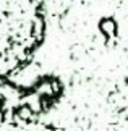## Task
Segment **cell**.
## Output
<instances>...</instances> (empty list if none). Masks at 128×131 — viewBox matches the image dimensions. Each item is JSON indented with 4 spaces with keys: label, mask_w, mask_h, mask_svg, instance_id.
I'll return each instance as SVG.
<instances>
[{
    "label": "cell",
    "mask_w": 128,
    "mask_h": 131,
    "mask_svg": "<svg viewBox=\"0 0 128 131\" xmlns=\"http://www.w3.org/2000/svg\"><path fill=\"white\" fill-rule=\"evenodd\" d=\"M44 32L41 0H0V78L26 67Z\"/></svg>",
    "instance_id": "obj_1"
}]
</instances>
